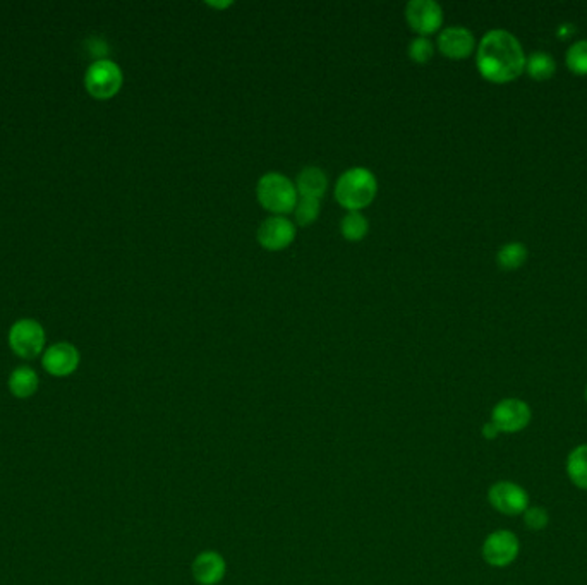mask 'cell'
<instances>
[{
  "instance_id": "1",
  "label": "cell",
  "mask_w": 587,
  "mask_h": 585,
  "mask_svg": "<svg viewBox=\"0 0 587 585\" xmlns=\"http://www.w3.org/2000/svg\"><path fill=\"white\" fill-rule=\"evenodd\" d=\"M526 53L516 36L505 30H491L476 49V66L486 81L507 85L526 70Z\"/></svg>"
},
{
  "instance_id": "2",
  "label": "cell",
  "mask_w": 587,
  "mask_h": 585,
  "mask_svg": "<svg viewBox=\"0 0 587 585\" xmlns=\"http://www.w3.org/2000/svg\"><path fill=\"white\" fill-rule=\"evenodd\" d=\"M378 192L375 173L364 167L349 169L337 179L335 200L347 211H361L369 207Z\"/></svg>"
},
{
  "instance_id": "3",
  "label": "cell",
  "mask_w": 587,
  "mask_h": 585,
  "mask_svg": "<svg viewBox=\"0 0 587 585\" xmlns=\"http://www.w3.org/2000/svg\"><path fill=\"white\" fill-rule=\"evenodd\" d=\"M256 198L261 207L275 217H285L293 213L297 205L299 194L293 181L284 173L268 172L259 177L256 184Z\"/></svg>"
},
{
  "instance_id": "4",
  "label": "cell",
  "mask_w": 587,
  "mask_h": 585,
  "mask_svg": "<svg viewBox=\"0 0 587 585\" xmlns=\"http://www.w3.org/2000/svg\"><path fill=\"white\" fill-rule=\"evenodd\" d=\"M122 70L112 60H97L89 66L85 76L88 93L97 100H110L122 88Z\"/></svg>"
},
{
  "instance_id": "5",
  "label": "cell",
  "mask_w": 587,
  "mask_h": 585,
  "mask_svg": "<svg viewBox=\"0 0 587 585\" xmlns=\"http://www.w3.org/2000/svg\"><path fill=\"white\" fill-rule=\"evenodd\" d=\"M405 21L417 36L428 38L440 32L443 24V9L434 0H411L405 5Z\"/></svg>"
},
{
  "instance_id": "6",
  "label": "cell",
  "mask_w": 587,
  "mask_h": 585,
  "mask_svg": "<svg viewBox=\"0 0 587 585\" xmlns=\"http://www.w3.org/2000/svg\"><path fill=\"white\" fill-rule=\"evenodd\" d=\"M531 407L520 398H503L491 413V422L498 428L500 432L514 434L518 431L526 430L531 422Z\"/></svg>"
},
{
  "instance_id": "7",
  "label": "cell",
  "mask_w": 587,
  "mask_h": 585,
  "mask_svg": "<svg viewBox=\"0 0 587 585\" xmlns=\"http://www.w3.org/2000/svg\"><path fill=\"white\" fill-rule=\"evenodd\" d=\"M488 501L503 515H520L529 508L527 491L516 482L500 481L493 484L488 491Z\"/></svg>"
},
{
  "instance_id": "8",
  "label": "cell",
  "mask_w": 587,
  "mask_h": 585,
  "mask_svg": "<svg viewBox=\"0 0 587 585\" xmlns=\"http://www.w3.org/2000/svg\"><path fill=\"white\" fill-rule=\"evenodd\" d=\"M518 551V537L510 531H495L484 539V562L491 567L503 568L512 565L517 560Z\"/></svg>"
},
{
  "instance_id": "9",
  "label": "cell",
  "mask_w": 587,
  "mask_h": 585,
  "mask_svg": "<svg viewBox=\"0 0 587 585\" xmlns=\"http://www.w3.org/2000/svg\"><path fill=\"white\" fill-rule=\"evenodd\" d=\"M258 244L270 253L287 249L295 239V225L287 217H268L259 224L256 230Z\"/></svg>"
},
{
  "instance_id": "10",
  "label": "cell",
  "mask_w": 587,
  "mask_h": 585,
  "mask_svg": "<svg viewBox=\"0 0 587 585\" xmlns=\"http://www.w3.org/2000/svg\"><path fill=\"white\" fill-rule=\"evenodd\" d=\"M45 344V333L33 320H21L9 331V345L23 359H35Z\"/></svg>"
},
{
  "instance_id": "11",
  "label": "cell",
  "mask_w": 587,
  "mask_h": 585,
  "mask_svg": "<svg viewBox=\"0 0 587 585\" xmlns=\"http://www.w3.org/2000/svg\"><path fill=\"white\" fill-rule=\"evenodd\" d=\"M438 51L452 60H464L476 51V38L464 26H449L438 36Z\"/></svg>"
},
{
  "instance_id": "12",
  "label": "cell",
  "mask_w": 587,
  "mask_h": 585,
  "mask_svg": "<svg viewBox=\"0 0 587 585\" xmlns=\"http://www.w3.org/2000/svg\"><path fill=\"white\" fill-rule=\"evenodd\" d=\"M42 362L45 371L52 376H70L79 364V352L74 345L61 342L45 352Z\"/></svg>"
},
{
  "instance_id": "13",
  "label": "cell",
  "mask_w": 587,
  "mask_h": 585,
  "mask_svg": "<svg viewBox=\"0 0 587 585\" xmlns=\"http://www.w3.org/2000/svg\"><path fill=\"white\" fill-rule=\"evenodd\" d=\"M295 190L301 198L321 200L329 190V177L320 167H306L295 179Z\"/></svg>"
},
{
  "instance_id": "14",
  "label": "cell",
  "mask_w": 587,
  "mask_h": 585,
  "mask_svg": "<svg viewBox=\"0 0 587 585\" xmlns=\"http://www.w3.org/2000/svg\"><path fill=\"white\" fill-rule=\"evenodd\" d=\"M192 573L201 585L219 584L225 575L224 560L217 552H203L194 560Z\"/></svg>"
},
{
  "instance_id": "15",
  "label": "cell",
  "mask_w": 587,
  "mask_h": 585,
  "mask_svg": "<svg viewBox=\"0 0 587 585\" xmlns=\"http://www.w3.org/2000/svg\"><path fill=\"white\" fill-rule=\"evenodd\" d=\"M565 469L570 482L575 488L587 491V445H579L570 451Z\"/></svg>"
},
{
  "instance_id": "16",
  "label": "cell",
  "mask_w": 587,
  "mask_h": 585,
  "mask_svg": "<svg viewBox=\"0 0 587 585\" xmlns=\"http://www.w3.org/2000/svg\"><path fill=\"white\" fill-rule=\"evenodd\" d=\"M526 72L535 81H548L556 72V62L552 53L535 52L526 59Z\"/></svg>"
},
{
  "instance_id": "17",
  "label": "cell",
  "mask_w": 587,
  "mask_h": 585,
  "mask_svg": "<svg viewBox=\"0 0 587 585\" xmlns=\"http://www.w3.org/2000/svg\"><path fill=\"white\" fill-rule=\"evenodd\" d=\"M9 390L18 398H28L38 390V376L32 367H18L9 378Z\"/></svg>"
},
{
  "instance_id": "18",
  "label": "cell",
  "mask_w": 587,
  "mask_h": 585,
  "mask_svg": "<svg viewBox=\"0 0 587 585\" xmlns=\"http://www.w3.org/2000/svg\"><path fill=\"white\" fill-rule=\"evenodd\" d=\"M526 261H527V247L522 242H508L501 246L497 255L498 266L507 272L517 270Z\"/></svg>"
},
{
  "instance_id": "19",
  "label": "cell",
  "mask_w": 587,
  "mask_h": 585,
  "mask_svg": "<svg viewBox=\"0 0 587 585\" xmlns=\"http://www.w3.org/2000/svg\"><path fill=\"white\" fill-rule=\"evenodd\" d=\"M368 232H369V224L361 211H349L340 222V234L346 241H363Z\"/></svg>"
},
{
  "instance_id": "20",
  "label": "cell",
  "mask_w": 587,
  "mask_h": 585,
  "mask_svg": "<svg viewBox=\"0 0 587 585\" xmlns=\"http://www.w3.org/2000/svg\"><path fill=\"white\" fill-rule=\"evenodd\" d=\"M320 200H312V198H301L297 200V205L294 208V220L299 227H308L316 222L318 215H320Z\"/></svg>"
},
{
  "instance_id": "21",
  "label": "cell",
  "mask_w": 587,
  "mask_h": 585,
  "mask_svg": "<svg viewBox=\"0 0 587 585\" xmlns=\"http://www.w3.org/2000/svg\"><path fill=\"white\" fill-rule=\"evenodd\" d=\"M567 68L577 76H587V40H579L570 45Z\"/></svg>"
},
{
  "instance_id": "22",
  "label": "cell",
  "mask_w": 587,
  "mask_h": 585,
  "mask_svg": "<svg viewBox=\"0 0 587 585\" xmlns=\"http://www.w3.org/2000/svg\"><path fill=\"white\" fill-rule=\"evenodd\" d=\"M407 53H409V59L415 64H426L432 60L433 55H434V45L430 38L417 36L409 43Z\"/></svg>"
},
{
  "instance_id": "23",
  "label": "cell",
  "mask_w": 587,
  "mask_h": 585,
  "mask_svg": "<svg viewBox=\"0 0 587 585\" xmlns=\"http://www.w3.org/2000/svg\"><path fill=\"white\" fill-rule=\"evenodd\" d=\"M522 515H524V524L529 531H543L550 522L548 512L541 506H531Z\"/></svg>"
},
{
  "instance_id": "24",
  "label": "cell",
  "mask_w": 587,
  "mask_h": 585,
  "mask_svg": "<svg viewBox=\"0 0 587 585\" xmlns=\"http://www.w3.org/2000/svg\"><path fill=\"white\" fill-rule=\"evenodd\" d=\"M498 434H500V431H498V428L491 421L484 424L483 436L486 440H495V438H498Z\"/></svg>"
},
{
  "instance_id": "25",
  "label": "cell",
  "mask_w": 587,
  "mask_h": 585,
  "mask_svg": "<svg viewBox=\"0 0 587 585\" xmlns=\"http://www.w3.org/2000/svg\"><path fill=\"white\" fill-rule=\"evenodd\" d=\"M210 7H220V9H227L228 5H232V2H225V4H215V2H208Z\"/></svg>"
},
{
  "instance_id": "26",
  "label": "cell",
  "mask_w": 587,
  "mask_h": 585,
  "mask_svg": "<svg viewBox=\"0 0 587 585\" xmlns=\"http://www.w3.org/2000/svg\"><path fill=\"white\" fill-rule=\"evenodd\" d=\"M584 398H586V404H587V386H586V392H584Z\"/></svg>"
}]
</instances>
